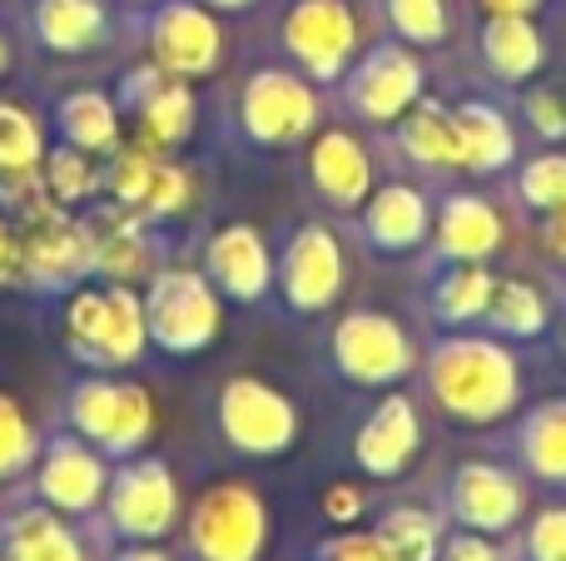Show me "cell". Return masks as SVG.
I'll return each mask as SVG.
<instances>
[{
  "label": "cell",
  "instance_id": "obj_1",
  "mask_svg": "<svg viewBox=\"0 0 566 561\" xmlns=\"http://www.w3.org/2000/svg\"><path fill=\"white\" fill-rule=\"evenodd\" d=\"M428 383L438 403L462 423H497L512 413L522 393V373L512 363L507 348L488 343V338H452L432 353Z\"/></svg>",
  "mask_w": 566,
  "mask_h": 561
},
{
  "label": "cell",
  "instance_id": "obj_2",
  "mask_svg": "<svg viewBox=\"0 0 566 561\" xmlns=\"http://www.w3.org/2000/svg\"><path fill=\"white\" fill-rule=\"evenodd\" d=\"M65 338L85 363L95 368H125L145 353L149 324H145V298L135 288H85L70 298Z\"/></svg>",
  "mask_w": 566,
  "mask_h": 561
},
{
  "label": "cell",
  "instance_id": "obj_3",
  "mask_svg": "<svg viewBox=\"0 0 566 561\" xmlns=\"http://www.w3.org/2000/svg\"><path fill=\"white\" fill-rule=\"evenodd\" d=\"M145 324L165 353H199L219 338V294L195 268H165L145 298Z\"/></svg>",
  "mask_w": 566,
  "mask_h": 561
},
{
  "label": "cell",
  "instance_id": "obj_4",
  "mask_svg": "<svg viewBox=\"0 0 566 561\" xmlns=\"http://www.w3.org/2000/svg\"><path fill=\"white\" fill-rule=\"evenodd\" d=\"M269 537V517L259 493L244 483H219L189 512V542L205 561H259Z\"/></svg>",
  "mask_w": 566,
  "mask_h": 561
},
{
  "label": "cell",
  "instance_id": "obj_5",
  "mask_svg": "<svg viewBox=\"0 0 566 561\" xmlns=\"http://www.w3.org/2000/svg\"><path fill=\"white\" fill-rule=\"evenodd\" d=\"M70 423L85 443H99L109 453H135L155 427V403L139 383H109L90 378L70 393Z\"/></svg>",
  "mask_w": 566,
  "mask_h": 561
},
{
  "label": "cell",
  "instance_id": "obj_6",
  "mask_svg": "<svg viewBox=\"0 0 566 561\" xmlns=\"http://www.w3.org/2000/svg\"><path fill=\"white\" fill-rule=\"evenodd\" d=\"M219 427H224V437L239 453L274 457L289 453L293 437H298V413L264 378H234L224 388V398H219Z\"/></svg>",
  "mask_w": 566,
  "mask_h": 561
},
{
  "label": "cell",
  "instance_id": "obj_7",
  "mask_svg": "<svg viewBox=\"0 0 566 561\" xmlns=\"http://www.w3.org/2000/svg\"><path fill=\"white\" fill-rule=\"evenodd\" d=\"M283 45L313 80H338L358 50V20L343 0H298L283 20Z\"/></svg>",
  "mask_w": 566,
  "mask_h": 561
},
{
  "label": "cell",
  "instance_id": "obj_8",
  "mask_svg": "<svg viewBox=\"0 0 566 561\" xmlns=\"http://www.w3.org/2000/svg\"><path fill=\"white\" fill-rule=\"evenodd\" d=\"M333 358L353 383H398L412 368V343L388 314H348L333 334Z\"/></svg>",
  "mask_w": 566,
  "mask_h": 561
},
{
  "label": "cell",
  "instance_id": "obj_9",
  "mask_svg": "<svg viewBox=\"0 0 566 561\" xmlns=\"http://www.w3.org/2000/svg\"><path fill=\"white\" fill-rule=\"evenodd\" d=\"M179 517V487H175V473L155 457L145 463H129L125 473L109 483V522L119 527L125 537L135 542H155L175 527Z\"/></svg>",
  "mask_w": 566,
  "mask_h": 561
},
{
  "label": "cell",
  "instance_id": "obj_10",
  "mask_svg": "<svg viewBox=\"0 0 566 561\" xmlns=\"http://www.w3.org/2000/svg\"><path fill=\"white\" fill-rule=\"evenodd\" d=\"M239 119L259 145H289V139L308 135L313 119H318V99L303 85L298 75H283V70H259L244 85L239 99Z\"/></svg>",
  "mask_w": 566,
  "mask_h": 561
},
{
  "label": "cell",
  "instance_id": "obj_11",
  "mask_svg": "<svg viewBox=\"0 0 566 561\" xmlns=\"http://www.w3.org/2000/svg\"><path fill=\"white\" fill-rule=\"evenodd\" d=\"M149 50H155V65L165 75L195 80L209 75L224 55V35H219L214 15L199 6H165L149 25Z\"/></svg>",
  "mask_w": 566,
  "mask_h": 561
},
{
  "label": "cell",
  "instance_id": "obj_12",
  "mask_svg": "<svg viewBox=\"0 0 566 561\" xmlns=\"http://www.w3.org/2000/svg\"><path fill=\"white\" fill-rule=\"evenodd\" d=\"M343 294V248L323 224H308L293 234L283 254V298L298 314H323Z\"/></svg>",
  "mask_w": 566,
  "mask_h": 561
},
{
  "label": "cell",
  "instance_id": "obj_13",
  "mask_svg": "<svg viewBox=\"0 0 566 561\" xmlns=\"http://www.w3.org/2000/svg\"><path fill=\"white\" fill-rule=\"evenodd\" d=\"M422 95V65L402 45H382L363 60V70L353 75V109H363L368 119L388 125V119L408 115Z\"/></svg>",
  "mask_w": 566,
  "mask_h": 561
},
{
  "label": "cell",
  "instance_id": "obj_14",
  "mask_svg": "<svg viewBox=\"0 0 566 561\" xmlns=\"http://www.w3.org/2000/svg\"><path fill=\"white\" fill-rule=\"evenodd\" d=\"M452 512H458L462 527H472V532H482V537L507 532V527L522 517L517 477L492 467V463L458 467V477H452Z\"/></svg>",
  "mask_w": 566,
  "mask_h": 561
},
{
  "label": "cell",
  "instance_id": "obj_15",
  "mask_svg": "<svg viewBox=\"0 0 566 561\" xmlns=\"http://www.w3.org/2000/svg\"><path fill=\"white\" fill-rule=\"evenodd\" d=\"M209 278L229 298H239V304L264 298L269 284H274V258H269V244L259 239V229H249V224L219 229L214 244H209Z\"/></svg>",
  "mask_w": 566,
  "mask_h": 561
},
{
  "label": "cell",
  "instance_id": "obj_16",
  "mask_svg": "<svg viewBox=\"0 0 566 561\" xmlns=\"http://www.w3.org/2000/svg\"><path fill=\"white\" fill-rule=\"evenodd\" d=\"M418 443H422V423L412 413L408 398H382L378 413L358 427V463L363 473L373 477H398L402 467L418 457Z\"/></svg>",
  "mask_w": 566,
  "mask_h": 561
},
{
  "label": "cell",
  "instance_id": "obj_17",
  "mask_svg": "<svg viewBox=\"0 0 566 561\" xmlns=\"http://www.w3.org/2000/svg\"><path fill=\"white\" fill-rule=\"evenodd\" d=\"M308 179L328 204L353 209V204H363L368 189H373V159L353 135H343V129H323L308 149Z\"/></svg>",
  "mask_w": 566,
  "mask_h": 561
},
{
  "label": "cell",
  "instance_id": "obj_18",
  "mask_svg": "<svg viewBox=\"0 0 566 561\" xmlns=\"http://www.w3.org/2000/svg\"><path fill=\"white\" fill-rule=\"evenodd\" d=\"M129 95L139 105V139L149 149H169L195 129V89L179 85V80H165V70H145V75L129 80Z\"/></svg>",
  "mask_w": 566,
  "mask_h": 561
},
{
  "label": "cell",
  "instance_id": "obj_19",
  "mask_svg": "<svg viewBox=\"0 0 566 561\" xmlns=\"http://www.w3.org/2000/svg\"><path fill=\"white\" fill-rule=\"evenodd\" d=\"M20 254H25V268L45 284H70L90 268V254H85V234L60 214L55 204L30 214V234L20 239Z\"/></svg>",
  "mask_w": 566,
  "mask_h": 561
},
{
  "label": "cell",
  "instance_id": "obj_20",
  "mask_svg": "<svg viewBox=\"0 0 566 561\" xmlns=\"http://www.w3.org/2000/svg\"><path fill=\"white\" fill-rule=\"evenodd\" d=\"M109 477H105V463L90 453L85 443H55L45 453V467H40V497L60 512H90V507L105 497Z\"/></svg>",
  "mask_w": 566,
  "mask_h": 561
},
{
  "label": "cell",
  "instance_id": "obj_21",
  "mask_svg": "<svg viewBox=\"0 0 566 561\" xmlns=\"http://www.w3.org/2000/svg\"><path fill=\"white\" fill-rule=\"evenodd\" d=\"M438 244L458 264H482L502 248V214L478 194H452L438 219Z\"/></svg>",
  "mask_w": 566,
  "mask_h": 561
},
{
  "label": "cell",
  "instance_id": "obj_22",
  "mask_svg": "<svg viewBox=\"0 0 566 561\" xmlns=\"http://www.w3.org/2000/svg\"><path fill=\"white\" fill-rule=\"evenodd\" d=\"M428 229H432V214H428V199H422L418 189L388 184L373 194V204H368L373 248H382V254H408V248H418L422 239H428Z\"/></svg>",
  "mask_w": 566,
  "mask_h": 561
},
{
  "label": "cell",
  "instance_id": "obj_23",
  "mask_svg": "<svg viewBox=\"0 0 566 561\" xmlns=\"http://www.w3.org/2000/svg\"><path fill=\"white\" fill-rule=\"evenodd\" d=\"M85 254H90V268L95 274H109V278H129L139 264H145V244H139V229L129 219V209H99V214L85 219Z\"/></svg>",
  "mask_w": 566,
  "mask_h": 561
},
{
  "label": "cell",
  "instance_id": "obj_24",
  "mask_svg": "<svg viewBox=\"0 0 566 561\" xmlns=\"http://www.w3.org/2000/svg\"><path fill=\"white\" fill-rule=\"evenodd\" d=\"M35 30L55 55H80L105 35V6L99 0H40Z\"/></svg>",
  "mask_w": 566,
  "mask_h": 561
},
{
  "label": "cell",
  "instance_id": "obj_25",
  "mask_svg": "<svg viewBox=\"0 0 566 561\" xmlns=\"http://www.w3.org/2000/svg\"><path fill=\"white\" fill-rule=\"evenodd\" d=\"M458 129H462V169H502L517 155L512 125L497 115L492 105H462L458 109Z\"/></svg>",
  "mask_w": 566,
  "mask_h": 561
},
{
  "label": "cell",
  "instance_id": "obj_26",
  "mask_svg": "<svg viewBox=\"0 0 566 561\" xmlns=\"http://www.w3.org/2000/svg\"><path fill=\"white\" fill-rule=\"evenodd\" d=\"M482 50H488L492 70L507 80H527L542 65V35L527 15H492L482 30Z\"/></svg>",
  "mask_w": 566,
  "mask_h": 561
},
{
  "label": "cell",
  "instance_id": "obj_27",
  "mask_svg": "<svg viewBox=\"0 0 566 561\" xmlns=\"http://www.w3.org/2000/svg\"><path fill=\"white\" fill-rule=\"evenodd\" d=\"M6 561H85V552L60 517L20 512L6 532Z\"/></svg>",
  "mask_w": 566,
  "mask_h": 561
},
{
  "label": "cell",
  "instance_id": "obj_28",
  "mask_svg": "<svg viewBox=\"0 0 566 561\" xmlns=\"http://www.w3.org/2000/svg\"><path fill=\"white\" fill-rule=\"evenodd\" d=\"M60 129H65V139L75 149L99 155V149L119 145V109H115V99L99 95V89H80V95H70L65 105H60Z\"/></svg>",
  "mask_w": 566,
  "mask_h": 561
},
{
  "label": "cell",
  "instance_id": "obj_29",
  "mask_svg": "<svg viewBox=\"0 0 566 561\" xmlns=\"http://www.w3.org/2000/svg\"><path fill=\"white\" fill-rule=\"evenodd\" d=\"M402 149L418 165H442V169H462V129L458 115H442L438 105H418L402 119Z\"/></svg>",
  "mask_w": 566,
  "mask_h": 561
},
{
  "label": "cell",
  "instance_id": "obj_30",
  "mask_svg": "<svg viewBox=\"0 0 566 561\" xmlns=\"http://www.w3.org/2000/svg\"><path fill=\"white\" fill-rule=\"evenodd\" d=\"M522 453L527 467L547 483H566V403H547L522 427Z\"/></svg>",
  "mask_w": 566,
  "mask_h": 561
},
{
  "label": "cell",
  "instance_id": "obj_31",
  "mask_svg": "<svg viewBox=\"0 0 566 561\" xmlns=\"http://www.w3.org/2000/svg\"><path fill=\"white\" fill-rule=\"evenodd\" d=\"M40 155H45V135L40 119L15 99H0V179L35 174Z\"/></svg>",
  "mask_w": 566,
  "mask_h": 561
},
{
  "label": "cell",
  "instance_id": "obj_32",
  "mask_svg": "<svg viewBox=\"0 0 566 561\" xmlns=\"http://www.w3.org/2000/svg\"><path fill=\"white\" fill-rule=\"evenodd\" d=\"M488 318L492 328L512 338H537L547 328V304L532 284H497L492 288V304H488Z\"/></svg>",
  "mask_w": 566,
  "mask_h": 561
},
{
  "label": "cell",
  "instance_id": "obj_33",
  "mask_svg": "<svg viewBox=\"0 0 566 561\" xmlns=\"http://www.w3.org/2000/svg\"><path fill=\"white\" fill-rule=\"evenodd\" d=\"M492 288H497V278L488 274L482 264H462L452 278H442L438 284V314L452 318V324H468V318H482L492 304Z\"/></svg>",
  "mask_w": 566,
  "mask_h": 561
},
{
  "label": "cell",
  "instance_id": "obj_34",
  "mask_svg": "<svg viewBox=\"0 0 566 561\" xmlns=\"http://www.w3.org/2000/svg\"><path fill=\"white\" fill-rule=\"evenodd\" d=\"M382 547L392 552V561H438V522L428 512H388V522L378 527Z\"/></svg>",
  "mask_w": 566,
  "mask_h": 561
},
{
  "label": "cell",
  "instance_id": "obj_35",
  "mask_svg": "<svg viewBox=\"0 0 566 561\" xmlns=\"http://www.w3.org/2000/svg\"><path fill=\"white\" fill-rule=\"evenodd\" d=\"M155 174H159V159H155V149H149L145 139H139V145L119 149L115 174H109V189H115V199H119L125 209H145Z\"/></svg>",
  "mask_w": 566,
  "mask_h": 561
},
{
  "label": "cell",
  "instance_id": "obj_36",
  "mask_svg": "<svg viewBox=\"0 0 566 561\" xmlns=\"http://www.w3.org/2000/svg\"><path fill=\"white\" fill-rule=\"evenodd\" d=\"M392 30H398L408 45H438L448 35V10L442 0H388Z\"/></svg>",
  "mask_w": 566,
  "mask_h": 561
},
{
  "label": "cell",
  "instance_id": "obj_37",
  "mask_svg": "<svg viewBox=\"0 0 566 561\" xmlns=\"http://www.w3.org/2000/svg\"><path fill=\"white\" fill-rule=\"evenodd\" d=\"M30 457H35V427L15 398L0 393V477H15Z\"/></svg>",
  "mask_w": 566,
  "mask_h": 561
},
{
  "label": "cell",
  "instance_id": "obj_38",
  "mask_svg": "<svg viewBox=\"0 0 566 561\" xmlns=\"http://www.w3.org/2000/svg\"><path fill=\"white\" fill-rule=\"evenodd\" d=\"M522 199L542 214L566 204V155H542L522 169Z\"/></svg>",
  "mask_w": 566,
  "mask_h": 561
},
{
  "label": "cell",
  "instance_id": "obj_39",
  "mask_svg": "<svg viewBox=\"0 0 566 561\" xmlns=\"http://www.w3.org/2000/svg\"><path fill=\"white\" fill-rule=\"evenodd\" d=\"M45 189L55 194V204H70V199H85L90 189H95V169H90V155L85 149H60V155H50L45 165Z\"/></svg>",
  "mask_w": 566,
  "mask_h": 561
},
{
  "label": "cell",
  "instance_id": "obj_40",
  "mask_svg": "<svg viewBox=\"0 0 566 561\" xmlns=\"http://www.w3.org/2000/svg\"><path fill=\"white\" fill-rule=\"evenodd\" d=\"M185 204H189V174L179 165H165V159H159V174H155V184H149L145 214L165 219V214H179Z\"/></svg>",
  "mask_w": 566,
  "mask_h": 561
},
{
  "label": "cell",
  "instance_id": "obj_41",
  "mask_svg": "<svg viewBox=\"0 0 566 561\" xmlns=\"http://www.w3.org/2000/svg\"><path fill=\"white\" fill-rule=\"evenodd\" d=\"M527 552L532 561H566V507H552V512H542L532 522Z\"/></svg>",
  "mask_w": 566,
  "mask_h": 561
},
{
  "label": "cell",
  "instance_id": "obj_42",
  "mask_svg": "<svg viewBox=\"0 0 566 561\" xmlns=\"http://www.w3.org/2000/svg\"><path fill=\"white\" fill-rule=\"evenodd\" d=\"M527 115H532V125H537L547 139H566V99L562 95L537 89V95L527 99Z\"/></svg>",
  "mask_w": 566,
  "mask_h": 561
},
{
  "label": "cell",
  "instance_id": "obj_43",
  "mask_svg": "<svg viewBox=\"0 0 566 561\" xmlns=\"http://www.w3.org/2000/svg\"><path fill=\"white\" fill-rule=\"evenodd\" d=\"M328 561H392V552L382 547V537H343L328 547Z\"/></svg>",
  "mask_w": 566,
  "mask_h": 561
},
{
  "label": "cell",
  "instance_id": "obj_44",
  "mask_svg": "<svg viewBox=\"0 0 566 561\" xmlns=\"http://www.w3.org/2000/svg\"><path fill=\"white\" fill-rule=\"evenodd\" d=\"M438 561H502V552L482 532H468V537H452L448 552H442Z\"/></svg>",
  "mask_w": 566,
  "mask_h": 561
},
{
  "label": "cell",
  "instance_id": "obj_45",
  "mask_svg": "<svg viewBox=\"0 0 566 561\" xmlns=\"http://www.w3.org/2000/svg\"><path fill=\"white\" fill-rule=\"evenodd\" d=\"M323 512H328V522H353V517L363 512V493L348 483L328 487V493H323Z\"/></svg>",
  "mask_w": 566,
  "mask_h": 561
},
{
  "label": "cell",
  "instance_id": "obj_46",
  "mask_svg": "<svg viewBox=\"0 0 566 561\" xmlns=\"http://www.w3.org/2000/svg\"><path fill=\"white\" fill-rule=\"evenodd\" d=\"M25 274V254H20V239L10 234L6 224H0V284H10V278Z\"/></svg>",
  "mask_w": 566,
  "mask_h": 561
},
{
  "label": "cell",
  "instance_id": "obj_47",
  "mask_svg": "<svg viewBox=\"0 0 566 561\" xmlns=\"http://www.w3.org/2000/svg\"><path fill=\"white\" fill-rule=\"evenodd\" d=\"M488 15H532V10L542 6V0H478Z\"/></svg>",
  "mask_w": 566,
  "mask_h": 561
},
{
  "label": "cell",
  "instance_id": "obj_48",
  "mask_svg": "<svg viewBox=\"0 0 566 561\" xmlns=\"http://www.w3.org/2000/svg\"><path fill=\"white\" fill-rule=\"evenodd\" d=\"M547 244H552V254L566 258V204L547 214Z\"/></svg>",
  "mask_w": 566,
  "mask_h": 561
},
{
  "label": "cell",
  "instance_id": "obj_49",
  "mask_svg": "<svg viewBox=\"0 0 566 561\" xmlns=\"http://www.w3.org/2000/svg\"><path fill=\"white\" fill-rule=\"evenodd\" d=\"M119 561H169L165 552H149V547H135V552H125Z\"/></svg>",
  "mask_w": 566,
  "mask_h": 561
},
{
  "label": "cell",
  "instance_id": "obj_50",
  "mask_svg": "<svg viewBox=\"0 0 566 561\" xmlns=\"http://www.w3.org/2000/svg\"><path fill=\"white\" fill-rule=\"evenodd\" d=\"M205 6H219V10H244V6H254V0H205Z\"/></svg>",
  "mask_w": 566,
  "mask_h": 561
},
{
  "label": "cell",
  "instance_id": "obj_51",
  "mask_svg": "<svg viewBox=\"0 0 566 561\" xmlns=\"http://www.w3.org/2000/svg\"><path fill=\"white\" fill-rule=\"evenodd\" d=\"M0 70H6V40H0Z\"/></svg>",
  "mask_w": 566,
  "mask_h": 561
}]
</instances>
